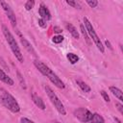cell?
<instances>
[{"label":"cell","instance_id":"6da1fadb","mask_svg":"<svg viewBox=\"0 0 123 123\" xmlns=\"http://www.w3.org/2000/svg\"><path fill=\"white\" fill-rule=\"evenodd\" d=\"M34 64H35V66L38 69V71L41 73V74H43L44 76H46L57 87H59V88H64V83L58 77V75L56 74V73H54V71L52 70V69H50L45 63H43L42 62H40V61H38V60H35L34 61Z\"/></svg>","mask_w":123,"mask_h":123},{"label":"cell","instance_id":"7a4b0ae2","mask_svg":"<svg viewBox=\"0 0 123 123\" xmlns=\"http://www.w3.org/2000/svg\"><path fill=\"white\" fill-rule=\"evenodd\" d=\"M2 31H3V34H4L5 37H6V40L8 41V43H9V45H10V47H11L12 53H13V55L18 60V62H23V61H24L23 55H22V53L20 51V48H19L14 37L11 33V31L8 29V27L6 25H2Z\"/></svg>","mask_w":123,"mask_h":123},{"label":"cell","instance_id":"3957f363","mask_svg":"<svg viewBox=\"0 0 123 123\" xmlns=\"http://www.w3.org/2000/svg\"><path fill=\"white\" fill-rule=\"evenodd\" d=\"M0 101L2 103V105L7 108L9 111H11L12 112H18L20 111V107L16 101V99L9 92L4 91L2 93V95L0 96Z\"/></svg>","mask_w":123,"mask_h":123},{"label":"cell","instance_id":"277c9868","mask_svg":"<svg viewBox=\"0 0 123 123\" xmlns=\"http://www.w3.org/2000/svg\"><path fill=\"white\" fill-rule=\"evenodd\" d=\"M44 89L46 91V94L49 98V100L51 101V103L54 105V107L56 108V110L58 111L59 113H61L62 115H65L66 114V111H65V108L63 106V104L62 103V101L59 99V97L57 96V94L52 90V88L48 86H44Z\"/></svg>","mask_w":123,"mask_h":123},{"label":"cell","instance_id":"5b68a950","mask_svg":"<svg viewBox=\"0 0 123 123\" xmlns=\"http://www.w3.org/2000/svg\"><path fill=\"white\" fill-rule=\"evenodd\" d=\"M84 24H85V28H86V33L90 36V37H91L92 40L94 41L95 45L97 46L98 50H99L101 53H104V52H105V49H104V46H103V44H102V41L100 40L99 37H98L97 34L95 33V30H94V28L92 27L90 21H89L86 17H84Z\"/></svg>","mask_w":123,"mask_h":123},{"label":"cell","instance_id":"8992f818","mask_svg":"<svg viewBox=\"0 0 123 123\" xmlns=\"http://www.w3.org/2000/svg\"><path fill=\"white\" fill-rule=\"evenodd\" d=\"M74 115L81 121L84 123L89 122L91 117H92V112L89 111L87 109L85 108H79L74 111Z\"/></svg>","mask_w":123,"mask_h":123},{"label":"cell","instance_id":"52a82bcc","mask_svg":"<svg viewBox=\"0 0 123 123\" xmlns=\"http://www.w3.org/2000/svg\"><path fill=\"white\" fill-rule=\"evenodd\" d=\"M0 5L2 6V8H3V10H4L6 15L8 16V18H9L11 24L12 25L13 28H15V26H16V17H15V14H14L12 9L11 6H10L7 2H5V1H0Z\"/></svg>","mask_w":123,"mask_h":123},{"label":"cell","instance_id":"ba28073f","mask_svg":"<svg viewBox=\"0 0 123 123\" xmlns=\"http://www.w3.org/2000/svg\"><path fill=\"white\" fill-rule=\"evenodd\" d=\"M38 13H39L41 19H43L45 21L51 19V13H50L48 8L44 4H40V6L38 8Z\"/></svg>","mask_w":123,"mask_h":123},{"label":"cell","instance_id":"9c48e42d","mask_svg":"<svg viewBox=\"0 0 123 123\" xmlns=\"http://www.w3.org/2000/svg\"><path fill=\"white\" fill-rule=\"evenodd\" d=\"M31 96H32L33 102L35 103V105L37 107H38L40 110H45V104H44V102H43V100H42V98L40 96H38L36 92H32Z\"/></svg>","mask_w":123,"mask_h":123},{"label":"cell","instance_id":"30bf717a","mask_svg":"<svg viewBox=\"0 0 123 123\" xmlns=\"http://www.w3.org/2000/svg\"><path fill=\"white\" fill-rule=\"evenodd\" d=\"M20 42L22 43V45L24 46V48H25L29 53L33 54L34 56H37V53H36V51H35L34 47L32 46V44H31V43H30L26 38H24L23 37H20Z\"/></svg>","mask_w":123,"mask_h":123},{"label":"cell","instance_id":"8fae6325","mask_svg":"<svg viewBox=\"0 0 123 123\" xmlns=\"http://www.w3.org/2000/svg\"><path fill=\"white\" fill-rule=\"evenodd\" d=\"M65 28L66 30L71 34V36L74 37V38H79V33L76 29V27L74 25H72L71 23H68V22H65Z\"/></svg>","mask_w":123,"mask_h":123},{"label":"cell","instance_id":"7c38bea8","mask_svg":"<svg viewBox=\"0 0 123 123\" xmlns=\"http://www.w3.org/2000/svg\"><path fill=\"white\" fill-rule=\"evenodd\" d=\"M0 81H2L3 83L7 84V85H10V86H12L14 83L12 81V79L11 77H9L3 70L2 68H0Z\"/></svg>","mask_w":123,"mask_h":123},{"label":"cell","instance_id":"4fadbf2b","mask_svg":"<svg viewBox=\"0 0 123 123\" xmlns=\"http://www.w3.org/2000/svg\"><path fill=\"white\" fill-rule=\"evenodd\" d=\"M110 90H111V92L112 93V95L113 96H115L119 101H123V94H122V91L118 88V87H116V86H110Z\"/></svg>","mask_w":123,"mask_h":123},{"label":"cell","instance_id":"5bb4252c","mask_svg":"<svg viewBox=\"0 0 123 123\" xmlns=\"http://www.w3.org/2000/svg\"><path fill=\"white\" fill-rule=\"evenodd\" d=\"M89 122L90 123H105V119L103 118L102 115L95 112V113H92V117Z\"/></svg>","mask_w":123,"mask_h":123},{"label":"cell","instance_id":"9a60e30c","mask_svg":"<svg viewBox=\"0 0 123 123\" xmlns=\"http://www.w3.org/2000/svg\"><path fill=\"white\" fill-rule=\"evenodd\" d=\"M76 84L79 86V87H80L83 91H85V92H89V91H90V87H89V86L86 85L85 82L80 81V80H77V81H76Z\"/></svg>","mask_w":123,"mask_h":123},{"label":"cell","instance_id":"2e32d148","mask_svg":"<svg viewBox=\"0 0 123 123\" xmlns=\"http://www.w3.org/2000/svg\"><path fill=\"white\" fill-rule=\"evenodd\" d=\"M66 58H67V60L69 61V62L72 63V64L76 63V62L79 61V57H78L76 54H74V53H68V54L66 55Z\"/></svg>","mask_w":123,"mask_h":123},{"label":"cell","instance_id":"e0dca14e","mask_svg":"<svg viewBox=\"0 0 123 123\" xmlns=\"http://www.w3.org/2000/svg\"><path fill=\"white\" fill-rule=\"evenodd\" d=\"M80 30H81V33H82V35L84 36L85 39L86 40V42L89 44V43H90V40H89V37H88V36H87V34H86V28L84 27L83 24L80 25Z\"/></svg>","mask_w":123,"mask_h":123},{"label":"cell","instance_id":"ac0fdd59","mask_svg":"<svg viewBox=\"0 0 123 123\" xmlns=\"http://www.w3.org/2000/svg\"><path fill=\"white\" fill-rule=\"evenodd\" d=\"M66 4H68L69 6H72L73 8L79 9V10H81V9H82V7H81L80 3H79V2H77V1H72V0H66Z\"/></svg>","mask_w":123,"mask_h":123},{"label":"cell","instance_id":"d6986e66","mask_svg":"<svg viewBox=\"0 0 123 123\" xmlns=\"http://www.w3.org/2000/svg\"><path fill=\"white\" fill-rule=\"evenodd\" d=\"M34 6H35V1L34 0H28L25 4V9L27 11H31L34 8Z\"/></svg>","mask_w":123,"mask_h":123},{"label":"cell","instance_id":"ffe728a7","mask_svg":"<svg viewBox=\"0 0 123 123\" xmlns=\"http://www.w3.org/2000/svg\"><path fill=\"white\" fill-rule=\"evenodd\" d=\"M62 40H63V37L62 36H55V37H53V38H52V41L54 42V43H57V44H59V43H61V42H62Z\"/></svg>","mask_w":123,"mask_h":123},{"label":"cell","instance_id":"44dd1931","mask_svg":"<svg viewBox=\"0 0 123 123\" xmlns=\"http://www.w3.org/2000/svg\"><path fill=\"white\" fill-rule=\"evenodd\" d=\"M17 78H18V80H19V82H20L21 86H22V87L25 89V88H26V85H25L24 79H23V77L21 76V74H20V72H19V71H17Z\"/></svg>","mask_w":123,"mask_h":123},{"label":"cell","instance_id":"7402d4cb","mask_svg":"<svg viewBox=\"0 0 123 123\" xmlns=\"http://www.w3.org/2000/svg\"><path fill=\"white\" fill-rule=\"evenodd\" d=\"M86 4H87L90 8H95V7L98 5V1H97V0H86Z\"/></svg>","mask_w":123,"mask_h":123},{"label":"cell","instance_id":"603a6c76","mask_svg":"<svg viewBox=\"0 0 123 123\" xmlns=\"http://www.w3.org/2000/svg\"><path fill=\"white\" fill-rule=\"evenodd\" d=\"M100 93H101L102 97L104 98V100H105L106 102H110V101H111V100H110V97H109V95H108V93H107L105 90H101Z\"/></svg>","mask_w":123,"mask_h":123},{"label":"cell","instance_id":"cb8c5ba5","mask_svg":"<svg viewBox=\"0 0 123 123\" xmlns=\"http://www.w3.org/2000/svg\"><path fill=\"white\" fill-rule=\"evenodd\" d=\"M115 107L117 108V110L119 111V112H120L121 114H123V106H122V104L119 103V102H116V103H115Z\"/></svg>","mask_w":123,"mask_h":123},{"label":"cell","instance_id":"d4e9b609","mask_svg":"<svg viewBox=\"0 0 123 123\" xmlns=\"http://www.w3.org/2000/svg\"><path fill=\"white\" fill-rule=\"evenodd\" d=\"M38 25H39L41 28H46V27H47L46 21H45V20H43V19H41V18H39V19H38Z\"/></svg>","mask_w":123,"mask_h":123},{"label":"cell","instance_id":"484cf974","mask_svg":"<svg viewBox=\"0 0 123 123\" xmlns=\"http://www.w3.org/2000/svg\"><path fill=\"white\" fill-rule=\"evenodd\" d=\"M20 123H35V122L30 120V119H28V118H26V117H21L20 118Z\"/></svg>","mask_w":123,"mask_h":123},{"label":"cell","instance_id":"4316f807","mask_svg":"<svg viewBox=\"0 0 123 123\" xmlns=\"http://www.w3.org/2000/svg\"><path fill=\"white\" fill-rule=\"evenodd\" d=\"M54 32H56V33H62V29L60 28V27H58V26H55L54 27Z\"/></svg>","mask_w":123,"mask_h":123},{"label":"cell","instance_id":"83f0119b","mask_svg":"<svg viewBox=\"0 0 123 123\" xmlns=\"http://www.w3.org/2000/svg\"><path fill=\"white\" fill-rule=\"evenodd\" d=\"M105 43H106V45H107V46H109V48H110L111 50H112V47L111 46V44H110V42H109L108 40H106V41H105Z\"/></svg>","mask_w":123,"mask_h":123},{"label":"cell","instance_id":"f1b7e54d","mask_svg":"<svg viewBox=\"0 0 123 123\" xmlns=\"http://www.w3.org/2000/svg\"><path fill=\"white\" fill-rule=\"evenodd\" d=\"M54 123H61V122H59V121H55Z\"/></svg>","mask_w":123,"mask_h":123}]
</instances>
